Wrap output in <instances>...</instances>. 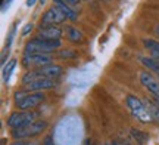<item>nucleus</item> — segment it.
Listing matches in <instances>:
<instances>
[{"mask_svg": "<svg viewBox=\"0 0 159 145\" xmlns=\"http://www.w3.org/2000/svg\"><path fill=\"white\" fill-rule=\"evenodd\" d=\"M16 64H18L16 59H11V61L3 67V81H5V83H7V81L11 80V75H12V73H13V70H15Z\"/></svg>", "mask_w": 159, "mask_h": 145, "instance_id": "obj_14", "label": "nucleus"}, {"mask_svg": "<svg viewBox=\"0 0 159 145\" xmlns=\"http://www.w3.org/2000/svg\"><path fill=\"white\" fill-rule=\"evenodd\" d=\"M66 19V17L63 15L61 9L57 6H52L50 9L43 13V19H41V25L40 27H52V25H57L62 24Z\"/></svg>", "mask_w": 159, "mask_h": 145, "instance_id": "obj_5", "label": "nucleus"}, {"mask_svg": "<svg viewBox=\"0 0 159 145\" xmlns=\"http://www.w3.org/2000/svg\"><path fill=\"white\" fill-rule=\"evenodd\" d=\"M143 45L146 46V49L150 51L152 55H159V41L153 40V39H144Z\"/></svg>", "mask_w": 159, "mask_h": 145, "instance_id": "obj_16", "label": "nucleus"}, {"mask_svg": "<svg viewBox=\"0 0 159 145\" xmlns=\"http://www.w3.org/2000/svg\"><path fill=\"white\" fill-rule=\"evenodd\" d=\"M148 110L150 111V114H152V118H153L156 123H159V107L156 104H155L153 101H150V102H148Z\"/></svg>", "mask_w": 159, "mask_h": 145, "instance_id": "obj_18", "label": "nucleus"}, {"mask_svg": "<svg viewBox=\"0 0 159 145\" xmlns=\"http://www.w3.org/2000/svg\"><path fill=\"white\" fill-rule=\"evenodd\" d=\"M53 3H55V6H57L61 9V12L66 17V19H71V21H77L78 19L77 11H74L66 2H63V0H53Z\"/></svg>", "mask_w": 159, "mask_h": 145, "instance_id": "obj_12", "label": "nucleus"}, {"mask_svg": "<svg viewBox=\"0 0 159 145\" xmlns=\"http://www.w3.org/2000/svg\"><path fill=\"white\" fill-rule=\"evenodd\" d=\"M47 128V123L46 122H33L27 124V126H22V128L18 129H12V136L15 139H24V138H30V136H35V135L41 133L44 129Z\"/></svg>", "mask_w": 159, "mask_h": 145, "instance_id": "obj_3", "label": "nucleus"}, {"mask_svg": "<svg viewBox=\"0 0 159 145\" xmlns=\"http://www.w3.org/2000/svg\"><path fill=\"white\" fill-rule=\"evenodd\" d=\"M55 87V80H50V79H40V80H35L33 83H30L25 86V90L27 92H40V90H44V89H52Z\"/></svg>", "mask_w": 159, "mask_h": 145, "instance_id": "obj_11", "label": "nucleus"}, {"mask_svg": "<svg viewBox=\"0 0 159 145\" xmlns=\"http://www.w3.org/2000/svg\"><path fill=\"white\" fill-rule=\"evenodd\" d=\"M61 46V40H44V39H39L35 37L33 40H30L25 47H24V55H30V53H46L55 51Z\"/></svg>", "mask_w": 159, "mask_h": 145, "instance_id": "obj_1", "label": "nucleus"}, {"mask_svg": "<svg viewBox=\"0 0 159 145\" xmlns=\"http://www.w3.org/2000/svg\"><path fill=\"white\" fill-rule=\"evenodd\" d=\"M140 81H142V85L153 95L155 98H159V83L155 80V77L150 73L142 71L140 73Z\"/></svg>", "mask_w": 159, "mask_h": 145, "instance_id": "obj_8", "label": "nucleus"}, {"mask_svg": "<svg viewBox=\"0 0 159 145\" xmlns=\"http://www.w3.org/2000/svg\"><path fill=\"white\" fill-rule=\"evenodd\" d=\"M35 117L37 114L33 113V111H21V113H12L11 117L7 118V124L11 126L12 129H18V128H22V126H27L30 123L35 122Z\"/></svg>", "mask_w": 159, "mask_h": 145, "instance_id": "obj_4", "label": "nucleus"}, {"mask_svg": "<svg viewBox=\"0 0 159 145\" xmlns=\"http://www.w3.org/2000/svg\"><path fill=\"white\" fill-rule=\"evenodd\" d=\"M43 145H55V141H53V138H52L50 135L44 138V141H43Z\"/></svg>", "mask_w": 159, "mask_h": 145, "instance_id": "obj_22", "label": "nucleus"}, {"mask_svg": "<svg viewBox=\"0 0 159 145\" xmlns=\"http://www.w3.org/2000/svg\"><path fill=\"white\" fill-rule=\"evenodd\" d=\"M41 101H44V95H43L41 92L28 93L25 98H22L21 101H18L16 107L18 108H21V110H31V108L37 107Z\"/></svg>", "mask_w": 159, "mask_h": 145, "instance_id": "obj_7", "label": "nucleus"}, {"mask_svg": "<svg viewBox=\"0 0 159 145\" xmlns=\"http://www.w3.org/2000/svg\"><path fill=\"white\" fill-rule=\"evenodd\" d=\"M61 36H62V30L52 25V27H40L37 37L39 39H44V40H59Z\"/></svg>", "mask_w": 159, "mask_h": 145, "instance_id": "obj_10", "label": "nucleus"}, {"mask_svg": "<svg viewBox=\"0 0 159 145\" xmlns=\"http://www.w3.org/2000/svg\"><path fill=\"white\" fill-rule=\"evenodd\" d=\"M52 62V58L46 53H30V55H24L22 64L24 67H44Z\"/></svg>", "mask_w": 159, "mask_h": 145, "instance_id": "obj_6", "label": "nucleus"}, {"mask_svg": "<svg viewBox=\"0 0 159 145\" xmlns=\"http://www.w3.org/2000/svg\"><path fill=\"white\" fill-rule=\"evenodd\" d=\"M16 27H18V22H15L13 25H12V28H11V31H9L7 37H6V45H5L6 49H9V47H11L12 41H13V37H15V33H16Z\"/></svg>", "mask_w": 159, "mask_h": 145, "instance_id": "obj_19", "label": "nucleus"}, {"mask_svg": "<svg viewBox=\"0 0 159 145\" xmlns=\"http://www.w3.org/2000/svg\"><path fill=\"white\" fill-rule=\"evenodd\" d=\"M131 136H133L140 145H144L149 141V133L142 132V130H139V129H131Z\"/></svg>", "mask_w": 159, "mask_h": 145, "instance_id": "obj_15", "label": "nucleus"}, {"mask_svg": "<svg viewBox=\"0 0 159 145\" xmlns=\"http://www.w3.org/2000/svg\"><path fill=\"white\" fill-rule=\"evenodd\" d=\"M39 2L41 3V5H44V2H46V0H39Z\"/></svg>", "mask_w": 159, "mask_h": 145, "instance_id": "obj_26", "label": "nucleus"}, {"mask_svg": "<svg viewBox=\"0 0 159 145\" xmlns=\"http://www.w3.org/2000/svg\"><path fill=\"white\" fill-rule=\"evenodd\" d=\"M125 102H127V105H128V108L131 110L133 116L137 117L140 122L150 123L152 120H153V118H152V114H150V111L148 110V107L143 104L137 96H134V95H127V96H125Z\"/></svg>", "mask_w": 159, "mask_h": 145, "instance_id": "obj_2", "label": "nucleus"}, {"mask_svg": "<svg viewBox=\"0 0 159 145\" xmlns=\"http://www.w3.org/2000/svg\"><path fill=\"white\" fill-rule=\"evenodd\" d=\"M156 33H158V34H159V25H158V27H156Z\"/></svg>", "mask_w": 159, "mask_h": 145, "instance_id": "obj_27", "label": "nucleus"}, {"mask_svg": "<svg viewBox=\"0 0 159 145\" xmlns=\"http://www.w3.org/2000/svg\"><path fill=\"white\" fill-rule=\"evenodd\" d=\"M65 30H66V37H68L69 41H74V43L83 41V33L78 28H75V27H66Z\"/></svg>", "mask_w": 159, "mask_h": 145, "instance_id": "obj_13", "label": "nucleus"}, {"mask_svg": "<svg viewBox=\"0 0 159 145\" xmlns=\"http://www.w3.org/2000/svg\"><path fill=\"white\" fill-rule=\"evenodd\" d=\"M140 61H142L143 65H146L149 70L155 71V73H159V64L155 61L153 58H140Z\"/></svg>", "mask_w": 159, "mask_h": 145, "instance_id": "obj_17", "label": "nucleus"}, {"mask_svg": "<svg viewBox=\"0 0 159 145\" xmlns=\"http://www.w3.org/2000/svg\"><path fill=\"white\" fill-rule=\"evenodd\" d=\"M12 145H28V144L22 139H15V142H12Z\"/></svg>", "mask_w": 159, "mask_h": 145, "instance_id": "obj_23", "label": "nucleus"}, {"mask_svg": "<svg viewBox=\"0 0 159 145\" xmlns=\"http://www.w3.org/2000/svg\"><path fill=\"white\" fill-rule=\"evenodd\" d=\"M35 2H37V0H27V2H25V6H28V7H31V6H34Z\"/></svg>", "mask_w": 159, "mask_h": 145, "instance_id": "obj_25", "label": "nucleus"}, {"mask_svg": "<svg viewBox=\"0 0 159 145\" xmlns=\"http://www.w3.org/2000/svg\"><path fill=\"white\" fill-rule=\"evenodd\" d=\"M2 2H3V0H2Z\"/></svg>", "mask_w": 159, "mask_h": 145, "instance_id": "obj_29", "label": "nucleus"}, {"mask_svg": "<svg viewBox=\"0 0 159 145\" xmlns=\"http://www.w3.org/2000/svg\"><path fill=\"white\" fill-rule=\"evenodd\" d=\"M31 30H33V24L31 22L25 24V25H24V28H22V36H28L30 33H31Z\"/></svg>", "mask_w": 159, "mask_h": 145, "instance_id": "obj_21", "label": "nucleus"}, {"mask_svg": "<svg viewBox=\"0 0 159 145\" xmlns=\"http://www.w3.org/2000/svg\"><path fill=\"white\" fill-rule=\"evenodd\" d=\"M59 56L63 59H72V58H77V52L75 51H71V49H65V51H61L59 52Z\"/></svg>", "mask_w": 159, "mask_h": 145, "instance_id": "obj_20", "label": "nucleus"}, {"mask_svg": "<svg viewBox=\"0 0 159 145\" xmlns=\"http://www.w3.org/2000/svg\"><path fill=\"white\" fill-rule=\"evenodd\" d=\"M34 73L37 75H40L41 79H50V80H53L55 77H59V75L62 74V67L55 65V64H49V65H44V67H40V68L34 70Z\"/></svg>", "mask_w": 159, "mask_h": 145, "instance_id": "obj_9", "label": "nucleus"}, {"mask_svg": "<svg viewBox=\"0 0 159 145\" xmlns=\"http://www.w3.org/2000/svg\"><path fill=\"white\" fill-rule=\"evenodd\" d=\"M156 74H158V77H159V73H156Z\"/></svg>", "mask_w": 159, "mask_h": 145, "instance_id": "obj_28", "label": "nucleus"}, {"mask_svg": "<svg viewBox=\"0 0 159 145\" xmlns=\"http://www.w3.org/2000/svg\"><path fill=\"white\" fill-rule=\"evenodd\" d=\"M63 2H66V3H68V5H71V6H75V5H78L80 0H63Z\"/></svg>", "mask_w": 159, "mask_h": 145, "instance_id": "obj_24", "label": "nucleus"}]
</instances>
